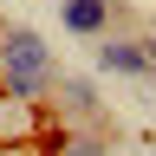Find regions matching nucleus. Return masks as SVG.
I'll return each mask as SVG.
<instances>
[{
  "mask_svg": "<svg viewBox=\"0 0 156 156\" xmlns=\"http://www.w3.org/2000/svg\"><path fill=\"white\" fill-rule=\"evenodd\" d=\"M150 85H156V65H150Z\"/></svg>",
  "mask_w": 156,
  "mask_h": 156,
  "instance_id": "8",
  "label": "nucleus"
},
{
  "mask_svg": "<svg viewBox=\"0 0 156 156\" xmlns=\"http://www.w3.org/2000/svg\"><path fill=\"white\" fill-rule=\"evenodd\" d=\"M98 72L150 78V58H143V46H136V33H111V39H98Z\"/></svg>",
  "mask_w": 156,
  "mask_h": 156,
  "instance_id": "4",
  "label": "nucleus"
},
{
  "mask_svg": "<svg viewBox=\"0 0 156 156\" xmlns=\"http://www.w3.org/2000/svg\"><path fill=\"white\" fill-rule=\"evenodd\" d=\"M52 111L39 104V98H13V91H0V143L20 150V143H39V136H52Z\"/></svg>",
  "mask_w": 156,
  "mask_h": 156,
  "instance_id": "2",
  "label": "nucleus"
},
{
  "mask_svg": "<svg viewBox=\"0 0 156 156\" xmlns=\"http://www.w3.org/2000/svg\"><path fill=\"white\" fill-rule=\"evenodd\" d=\"M46 111L58 117V124H98V111H104V104H98V85H91V78H65V72H58Z\"/></svg>",
  "mask_w": 156,
  "mask_h": 156,
  "instance_id": "3",
  "label": "nucleus"
},
{
  "mask_svg": "<svg viewBox=\"0 0 156 156\" xmlns=\"http://www.w3.org/2000/svg\"><path fill=\"white\" fill-rule=\"evenodd\" d=\"M52 85H58V58H52V46H46L33 26H0V91L39 98V104H46Z\"/></svg>",
  "mask_w": 156,
  "mask_h": 156,
  "instance_id": "1",
  "label": "nucleus"
},
{
  "mask_svg": "<svg viewBox=\"0 0 156 156\" xmlns=\"http://www.w3.org/2000/svg\"><path fill=\"white\" fill-rule=\"evenodd\" d=\"M58 20L78 39H104L111 33V0H58Z\"/></svg>",
  "mask_w": 156,
  "mask_h": 156,
  "instance_id": "5",
  "label": "nucleus"
},
{
  "mask_svg": "<svg viewBox=\"0 0 156 156\" xmlns=\"http://www.w3.org/2000/svg\"><path fill=\"white\" fill-rule=\"evenodd\" d=\"M52 156H111V130L104 124H58Z\"/></svg>",
  "mask_w": 156,
  "mask_h": 156,
  "instance_id": "6",
  "label": "nucleus"
},
{
  "mask_svg": "<svg viewBox=\"0 0 156 156\" xmlns=\"http://www.w3.org/2000/svg\"><path fill=\"white\" fill-rule=\"evenodd\" d=\"M136 46H143V58L156 65V33H136Z\"/></svg>",
  "mask_w": 156,
  "mask_h": 156,
  "instance_id": "7",
  "label": "nucleus"
}]
</instances>
